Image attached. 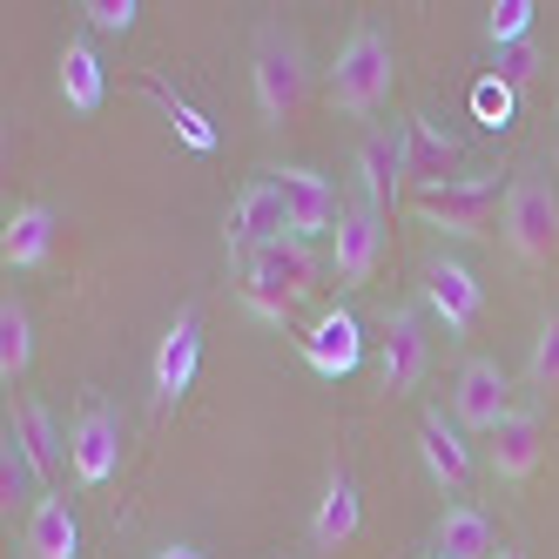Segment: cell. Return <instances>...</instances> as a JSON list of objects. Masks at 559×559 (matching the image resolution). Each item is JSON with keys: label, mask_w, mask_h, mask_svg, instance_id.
Listing matches in <instances>:
<instances>
[{"label": "cell", "mask_w": 559, "mask_h": 559, "mask_svg": "<svg viewBox=\"0 0 559 559\" xmlns=\"http://www.w3.org/2000/svg\"><path fill=\"white\" fill-rule=\"evenodd\" d=\"M195 365H203V317L176 310V324L163 331V344H155V405H163V412H176L189 397Z\"/></svg>", "instance_id": "obj_10"}, {"label": "cell", "mask_w": 559, "mask_h": 559, "mask_svg": "<svg viewBox=\"0 0 559 559\" xmlns=\"http://www.w3.org/2000/svg\"><path fill=\"white\" fill-rule=\"evenodd\" d=\"M270 182L284 189V210H290V236H297V243H317V236H337L344 210H337V189H331V176H317V169H270Z\"/></svg>", "instance_id": "obj_8"}, {"label": "cell", "mask_w": 559, "mask_h": 559, "mask_svg": "<svg viewBox=\"0 0 559 559\" xmlns=\"http://www.w3.org/2000/svg\"><path fill=\"white\" fill-rule=\"evenodd\" d=\"M533 0H499L492 8V21H486V34H492V48H512V41H533Z\"/></svg>", "instance_id": "obj_28"}, {"label": "cell", "mask_w": 559, "mask_h": 559, "mask_svg": "<svg viewBox=\"0 0 559 559\" xmlns=\"http://www.w3.org/2000/svg\"><path fill=\"white\" fill-rule=\"evenodd\" d=\"M438 559H499L492 519L478 506H445V519H438Z\"/></svg>", "instance_id": "obj_23"}, {"label": "cell", "mask_w": 559, "mask_h": 559, "mask_svg": "<svg viewBox=\"0 0 559 559\" xmlns=\"http://www.w3.org/2000/svg\"><path fill=\"white\" fill-rule=\"evenodd\" d=\"M357 533H365V492H357L350 472H331L324 499H317V512H310V546L324 559H337Z\"/></svg>", "instance_id": "obj_14"}, {"label": "cell", "mask_w": 559, "mask_h": 559, "mask_svg": "<svg viewBox=\"0 0 559 559\" xmlns=\"http://www.w3.org/2000/svg\"><path fill=\"white\" fill-rule=\"evenodd\" d=\"M425 324L418 310H384V350H378V371H384V397H412L418 378H425Z\"/></svg>", "instance_id": "obj_12"}, {"label": "cell", "mask_w": 559, "mask_h": 559, "mask_svg": "<svg viewBox=\"0 0 559 559\" xmlns=\"http://www.w3.org/2000/svg\"><path fill=\"white\" fill-rule=\"evenodd\" d=\"M284 236H290V210H284V189H276V182H250L229 203V216H223V243H229L236 263H250L257 250L284 243Z\"/></svg>", "instance_id": "obj_6"}, {"label": "cell", "mask_w": 559, "mask_h": 559, "mask_svg": "<svg viewBox=\"0 0 559 559\" xmlns=\"http://www.w3.org/2000/svg\"><path fill=\"white\" fill-rule=\"evenodd\" d=\"M21 546L27 559H82V526H74V506L61 492H41L21 526Z\"/></svg>", "instance_id": "obj_20"}, {"label": "cell", "mask_w": 559, "mask_h": 559, "mask_svg": "<svg viewBox=\"0 0 559 559\" xmlns=\"http://www.w3.org/2000/svg\"><path fill=\"white\" fill-rule=\"evenodd\" d=\"M148 559H210V552H195V546H163V552H148Z\"/></svg>", "instance_id": "obj_33"}, {"label": "cell", "mask_w": 559, "mask_h": 559, "mask_svg": "<svg viewBox=\"0 0 559 559\" xmlns=\"http://www.w3.org/2000/svg\"><path fill=\"white\" fill-rule=\"evenodd\" d=\"M55 236H61L55 210H48V203H27V210L8 216V236H0V263H8V270H48V263H55Z\"/></svg>", "instance_id": "obj_21"}, {"label": "cell", "mask_w": 559, "mask_h": 559, "mask_svg": "<svg viewBox=\"0 0 559 559\" xmlns=\"http://www.w3.org/2000/svg\"><path fill=\"white\" fill-rule=\"evenodd\" d=\"M397 148H405V182H418V189H445V182H459V176H452V169H459V142L438 135L425 115H412V122L397 129Z\"/></svg>", "instance_id": "obj_18"}, {"label": "cell", "mask_w": 559, "mask_h": 559, "mask_svg": "<svg viewBox=\"0 0 559 559\" xmlns=\"http://www.w3.org/2000/svg\"><path fill=\"white\" fill-rule=\"evenodd\" d=\"M250 88H257V108L270 129H290L304 115V88H310V68H304V48L290 41L284 27H270L257 41V61H250Z\"/></svg>", "instance_id": "obj_3"}, {"label": "cell", "mask_w": 559, "mask_h": 559, "mask_svg": "<svg viewBox=\"0 0 559 559\" xmlns=\"http://www.w3.org/2000/svg\"><path fill=\"white\" fill-rule=\"evenodd\" d=\"M357 189H365V210H391L397 189H405V148L391 135H365L357 142Z\"/></svg>", "instance_id": "obj_22"}, {"label": "cell", "mask_w": 559, "mask_h": 559, "mask_svg": "<svg viewBox=\"0 0 559 559\" xmlns=\"http://www.w3.org/2000/svg\"><path fill=\"white\" fill-rule=\"evenodd\" d=\"M155 102H163V108H169V115H176V129H182V135H189V148H210V142H216V135H210V129H203V115H195V108H182V102H176V95H169V88H155Z\"/></svg>", "instance_id": "obj_31"}, {"label": "cell", "mask_w": 559, "mask_h": 559, "mask_svg": "<svg viewBox=\"0 0 559 559\" xmlns=\"http://www.w3.org/2000/svg\"><path fill=\"white\" fill-rule=\"evenodd\" d=\"M8 438L27 452L34 478H41V486H55V472L68 465V438H61L55 412H48V405H14V412H8Z\"/></svg>", "instance_id": "obj_19"}, {"label": "cell", "mask_w": 559, "mask_h": 559, "mask_svg": "<svg viewBox=\"0 0 559 559\" xmlns=\"http://www.w3.org/2000/svg\"><path fill=\"white\" fill-rule=\"evenodd\" d=\"M27 365H34V317L21 297H8L0 304V384L14 391L27 378Z\"/></svg>", "instance_id": "obj_25"}, {"label": "cell", "mask_w": 559, "mask_h": 559, "mask_svg": "<svg viewBox=\"0 0 559 559\" xmlns=\"http://www.w3.org/2000/svg\"><path fill=\"white\" fill-rule=\"evenodd\" d=\"M533 68H539V48H533V41L492 48V82H506V88H526V82H533Z\"/></svg>", "instance_id": "obj_29"}, {"label": "cell", "mask_w": 559, "mask_h": 559, "mask_svg": "<svg viewBox=\"0 0 559 559\" xmlns=\"http://www.w3.org/2000/svg\"><path fill=\"white\" fill-rule=\"evenodd\" d=\"M499 559H526V552H519V546H499Z\"/></svg>", "instance_id": "obj_34"}, {"label": "cell", "mask_w": 559, "mask_h": 559, "mask_svg": "<svg viewBox=\"0 0 559 559\" xmlns=\"http://www.w3.org/2000/svg\"><path fill=\"white\" fill-rule=\"evenodd\" d=\"M412 210H418L431 229H445V236H492V223H499V182L459 176V182H445V189H418Z\"/></svg>", "instance_id": "obj_4"}, {"label": "cell", "mask_w": 559, "mask_h": 559, "mask_svg": "<svg viewBox=\"0 0 559 559\" xmlns=\"http://www.w3.org/2000/svg\"><path fill=\"white\" fill-rule=\"evenodd\" d=\"M61 95H68L74 115H95V108H102L108 82H102V55H95L88 41H68V48H61Z\"/></svg>", "instance_id": "obj_24"}, {"label": "cell", "mask_w": 559, "mask_h": 559, "mask_svg": "<svg viewBox=\"0 0 559 559\" xmlns=\"http://www.w3.org/2000/svg\"><path fill=\"white\" fill-rule=\"evenodd\" d=\"M27 486H41V478H34V465H27V452L14 445V438H8V445H0V506H27ZM34 512V506H27Z\"/></svg>", "instance_id": "obj_27"}, {"label": "cell", "mask_w": 559, "mask_h": 559, "mask_svg": "<svg viewBox=\"0 0 559 559\" xmlns=\"http://www.w3.org/2000/svg\"><path fill=\"white\" fill-rule=\"evenodd\" d=\"M452 418H459V431H486V438L512 418V384H506V371L492 365V357H472V365L459 371Z\"/></svg>", "instance_id": "obj_7"}, {"label": "cell", "mask_w": 559, "mask_h": 559, "mask_svg": "<svg viewBox=\"0 0 559 559\" xmlns=\"http://www.w3.org/2000/svg\"><path fill=\"white\" fill-rule=\"evenodd\" d=\"M317 290V257L310 243H297V236H284V243H270L243 263V284H236V297H243L250 317H263V324L284 331L290 324V310Z\"/></svg>", "instance_id": "obj_1"}, {"label": "cell", "mask_w": 559, "mask_h": 559, "mask_svg": "<svg viewBox=\"0 0 559 559\" xmlns=\"http://www.w3.org/2000/svg\"><path fill=\"white\" fill-rule=\"evenodd\" d=\"M418 459H425V472H431L452 499L472 486V445L459 438V418L425 412V418H418Z\"/></svg>", "instance_id": "obj_16"}, {"label": "cell", "mask_w": 559, "mask_h": 559, "mask_svg": "<svg viewBox=\"0 0 559 559\" xmlns=\"http://www.w3.org/2000/svg\"><path fill=\"white\" fill-rule=\"evenodd\" d=\"M506 108H512V88H506V82H486V88H478V115H486L492 129L506 122Z\"/></svg>", "instance_id": "obj_32"}, {"label": "cell", "mask_w": 559, "mask_h": 559, "mask_svg": "<svg viewBox=\"0 0 559 559\" xmlns=\"http://www.w3.org/2000/svg\"><path fill=\"white\" fill-rule=\"evenodd\" d=\"M506 243H512L519 263H552L559 257V195H552V182L526 176L506 195Z\"/></svg>", "instance_id": "obj_5"}, {"label": "cell", "mask_w": 559, "mask_h": 559, "mask_svg": "<svg viewBox=\"0 0 559 559\" xmlns=\"http://www.w3.org/2000/svg\"><path fill=\"white\" fill-rule=\"evenodd\" d=\"M82 14H88V27H102V34H129L142 8H135V0H88Z\"/></svg>", "instance_id": "obj_30"}, {"label": "cell", "mask_w": 559, "mask_h": 559, "mask_svg": "<svg viewBox=\"0 0 559 559\" xmlns=\"http://www.w3.org/2000/svg\"><path fill=\"white\" fill-rule=\"evenodd\" d=\"M115 465H122V418L108 405H82V418L68 431V472L82 486H108Z\"/></svg>", "instance_id": "obj_9"}, {"label": "cell", "mask_w": 559, "mask_h": 559, "mask_svg": "<svg viewBox=\"0 0 559 559\" xmlns=\"http://www.w3.org/2000/svg\"><path fill=\"white\" fill-rule=\"evenodd\" d=\"M486 459H492V478H506V486H526V478L539 472V459H546V425H539V412H512V418L486 438Z\"/></svg>", "instance_id": "obj_15"}, {"label": "cell", "mask_w": 559, "mask_h": 559, "mask_svg": "<svg viewBox=\"0 0 559 559\" xmlns=\"http://www.w3.org/2000/svg\"><path fill=\"white\" fill-rule=\"evenodd\" d=\"M526 378H533L539 397H559V310L546 317L539 337H533V365H526Z\"/></svg>", "instance_id": "obj_26"}, {"label": "cell", "mask_w": 559, "mask_h": 559, "mask_svg": "<svg viewBox=\"0 0 559 559\" xmlns=\"http://www.w3.org/2000/svg\"><path fill=\"white\" fill-rule=\"evenodd\" d=\"M425 304H431V317H438L452 337H465V331L478 324V310H486V290H478V276H472L459 257H431V263H425Z\"/></svg>", "instance_id": "obj_11"}, {"label": "cell", "mask_w": 559, "mask_h": 559, "mask_svg": "<svg viewBox=\"0 0 559 559\" xmlns=\"http://www.w3.org/2000/svg\"><path fill=\"white\" fill-rule=\"evenodd\" d=\"M357 357H365V331H357V317L350 310H324L310 324V337H304V365L317 378H350Z\"/></svg>", "instance_id": "obj_17"}, {"label": "cell", "mask_w": 559, "mask_h": 559, "mask_svg": "<svg viewBox=\"0 0 559 559\" xmlns=\"http://www.w3.org/2000/svg\"><path fill=\"white\" fill-rule=\"evenodd\" d=\"M391 82H397V55H391V34L365 21V27H357L350 41H344L337 68H331V108H344V115H371V108H384Z\"/></svg>", "instance_id": "obj_2"}, {"label": "cell", "mask_w": 559, "mask_h": 559, "mask_svg": "<svg viewBox=\"0 0 559 559\" xmlns=\"http://www.w3.org/2000/svg\"><path fill=\"white\" fill-rule=\"evenodd\" d=\"M378 257H384V216L378 210H344V223L331 236V276L344 290H357V284H371Z\"/></svg>", "instance_id": "obj_13"}]
</instances>
